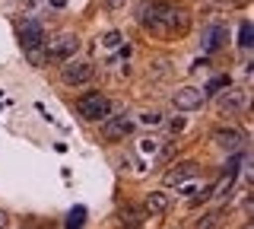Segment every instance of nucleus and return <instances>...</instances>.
<instances>
[{"mask_svg": "<svg viewBox=\"0 0 254 229\" xmlns=\"http://www.w3.org/2000/svg\"><path fill=\"white\" fill-rule=\"evenodd\" d=\"M137 19L143 29H149L153 35H162V38H178L190 26V13L185 6L172 3V0H149V3H143L137 10Z\"/></svg>", "mask_w": 254, "mask_h": 229, "instance_id": "f257e3e1", "label": "nucleus"}, {"mask_svg": "<svg viewBox=\"0 0 254 229\" xmlns=\"http://www.w3.org/2000/svg\"><path fill=\"white\" fill-rule=\"evenodd\" d=\"M76 112L83 115L86 121H105L111 115V102H108V96H102V92H86V96L76 102Z\"/></svg>", "mask_w": 254, "mask_h": 229, "instance_id": "f03ea898", "label": "nucleus"}, {"mask_svg": "<svg viewBox=\"0 0 254 229\" xmlns=\"http://www.w3.org/2000/svg\"><path fill=\"white\" fill-rule=\"evenodd\" d=\"M76 48H79V42H76L73 32H58L51 42L45 45V58H51V61H70L76 54Z\"/></svg>", "mask_w": 254, "mask_h": 229, "instance_id": "7ed1b4c3", "label": "nucleus"}, {"mask_svg": "<svg viewBox=\"0 0 254 229\" xmlns=\"http://www.w3.org/2000/svg\"><path fill=\"white\" fill-rule=\"evenodd\" d=\"M203 89L200 86H181V89H175V96H172V105L178 108V112H194V108H200L203 105Z\"/></svg>", "mask_w": 254, "mask_h": 229, "instance_id": "20e7f679", "label": "nucleus"}, {"mask_svg": "<svg viewBox=\"0 0 254 229\" xmlns=\"http://www.w3.org/2000/svg\"><path fill=\"white\" fill-rule=\"evenodd\" d=\"M16 35H19V42H22V48H26V51L42 48V42H45V32H42V26H38L35 19L19 22V26H16Z\"/></svg>", "mask_w": 254, "mask_h": 229, "instance_id": "39448f33", "label": "nucleus"}, {"mask_svg": "<svg viewBox=\"0 0 254 229\" xmlns=\"http://www.w3.org/2000/svg\"><path fill=\"white\" fill-rule=\"evenodd\" d=\"M130 128H133L130 112L115 115V118H108V121H105V131H102V137H105V140H121V137H127V134H130Z\"/></svg>", "mask_w": 254, "mask_h": 229, "instance_id": "423d86ee", "label": "nucleus"}, {"mask_svg": "<svg viewBox=\"0 0 254 229\" xmlns=\"http://www.w3.org/2000/svg\"><path fill=\"white\" fill-rule=\"evenodd\" d=\"M92 80V64L89 61H76V64H64V83L79 86V83H89Z\"/></svg>", "mask_w": 254, "mask_h": 229, "instance_id": "0eeeda50", "label": "nucleus"}, {"mask_svg": "<svg viewBox=\"0 0 254 229\" xmlns=\"http://www.w3.org/2000/svg\"><path fill=\"white\" fill-rule=\"evenodd\" d=\"M197 172H200V165H197L194 159H185V162H178L169 175H165V185H188L190 178H197Z\"/></svg>", "mask_w": 254, "mask_h": 229, "instance_id": "6e6552de", "label": "nucleus"}, {"mask_svg": "<svg viewBox=\"0 0 254 229\" xmlns=\"http://www.w3.org/2000/svg\"><path fill=\"white\" fill-rule=\"evenodd\" d=\"M213 137H216V144L222 150H229V153H238V150L245 147V134L238 131V128H219Z\"/></svg>", "mask_w": 254, "mask_h": 229, "instance_id": "1a4fd4ad", "label": "nucleus"}, {"mask_svg": "<svg viewBox=\"0 0 254 229\" xmlns=\"http://www.w3.org/2000/svg\"><path fill=\"white\" fill-rule=\"evenodd\" d=\"M143 207H146V213H153V217H162V213H169V194L165 191H149Z\"/></svg>", "mask_w": 254, "mask_h": 229, "instance_id": "9d476101", "label": "nucleus"}, {"mask_svg": "<svg viewBox=\"0 0 254 229\" xmlns=\"http://www.w3.org/2000/svg\"><path fill=\"white\" fill-rule=\"evenodd\" d=\"M245 102H248V99H245V92H242V89H229L226 96L219 99V108H222V112H229V108H232V112H242Z\"/></svg>", "mask_w": 254, "mask_h": 229, "instance_id": "9b49d317", "label": "nucleus"}, {"mask_svg": "<svg viewBox=\"0 0 254 229\" xmlns=\"http://www.w3.org/2000/svg\"><path fill=\"white\" fill-rule=\"evenodd\" d=\"M222 35H226V32H222V26H210L203 32V48L206 51H216L219 45H222Z\"/></svg>", "mask_w": 254, "mask_h": 229, "instance_id": "f8f14e48", "label": "nucleus"}, {"mask_svg": "<svg viewBox=\"0 0 254 229\" xmlns=\"http://www.w3.org/2000/svg\"><path fill=\"white\" fill-rule=\"evenodd\" d=\"M121 223L130 226V229H137V226L143 223V210H137V207H124V210H121Z\"/></svg>", "mask_w": 254, "mask_h": 229, "instance_id": "ddd939ff", "label": "nucleus"}, {"mask_svg": "<svg viewBox=\"0 0 254 229\" xmlns=\"http://www.w3.org/2000/svg\"><path fill=\"white\" fill-rule=\"evenodd\" d=\"M86 226V207H73L67 213V229H83Z\"/></svg>", "mask_w": 254, "mask_h": 229, "instance_id": "4468645a", "label": "nucleus"}, {"mask_svg": "<svg viewBox=\"0 0 254 229\" xmlns=\"http://www.w3.org/2000/svg\"><path fill=\"white\" fill-rule=\"evenodd\" d=\"M222 86H229V76H216V80H210L206 83V89H203V96H213V92H219Z\"/></svg>", "mask_w": 254, "mask_h": 229, "instance_id": "2eb2a0df", "label": "nucleus"}, {"mask_svg": "<svg viewBox=\"0 0 254 229\" xmlns=\"http://www.w3.org/2000/svg\"><path fill=\"white\" fill-rule=\"evenodd\" d=\"M219 226V213H206V217L197 223V229H216Z\"/></svg>", "mask_w": 254, "mask_h": 229, "instance_id": "dca6fc26", "label": "nucleus"}, {"mask_svg": "<svg viewBox=\"0 0 254 229\" xmlns=\"http://www.w3.org/2000/svg\"><path fill=\"white\" fill-rule=\"evenodd\" d=\"M242 48H251V22H242Z\"/></svg>", "mask_w": 254, "mask_h": 229, "instance_id": "f3484780", "label": "nucleus"}, {"mask_svg": "<svg viewBox=\"0 0 254 229\" xmlns=\"http://www.w3.org/2000/svg\"><path fill=\"white\" fill-rule=\"evenodd\" d=\"M102 45H105V48H115V45H121V32H108V35H102Z\"/></svg>", "mask_w": 254, "mask_h": 229, "instance_id": "a211bd4d", "label": "nucleus"}, {"mask_svg": "<svg viewBox=\"0 0 254 229\" xmlns=\"http://www.w3.org/2000/svg\"><path fill=\"white\" fill-rule=\"evenodd\" d=\"M146 121H149V124H159V121H162V115H159V112H149Z\"/></svg>", "mask_w": 254, "mask_h": 229, "instance_id": "6ab92c4d", "label": "nucleus"}, {"mask_svg": "<svg viewBox=\"0 0 254 229\" xmlns=\"http://www.w3.org/2000/svg\"><path fill=\"white\" fill-rule=\"evenodd\" d=\"M105 3H108V6H115V10H118V6H124L127 0H105Z\"/></svg>", "mask_w": 254, "mask_h": 229, "instance_id": "aec40b11", "label": "nucleus"}, {"mask_svg": "<svg viewBox=\"0 0 254 229\" xmlns=\"http://www.w3.org/2000/svg\"><path fill=\"white\" fill-rule=\"evenodd\" d=\"M219 3H232V6H242L245 0H219Z\"/></svg>", "mask_w": 254, "mask_h": 229, "instance_id": "412c9836", "label": "nucleus"}, {"mask_svg": "<svg viewBox=\"0 0 254 229\" xmlns=\"http://www.w3.org/2000/svg\"><path fill=\"white\" fill-rule=\"evenodd\" d=\"M0 229H6V213L0 210Z\"/></svg>", "mask_w": 254, "mask_h": 229, "instance_id": "4be33fe9", "label": "nucleus"}, {"mask_svg": "<svg viewBox=\"0 0 254 229\" xmlns=\"http://www.w3.org/2000/svg\"><path fill=\"white\" fill-rule=\"evenodd\" d=\"M245 229H251V223H248V226H245Z\"/></svg>", "mask_w": 254, "mask_h": 229, "instance_id": "5701e85b", "label": "nucleus"}]
</instances>
